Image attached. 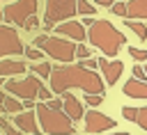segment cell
<instances>
[{"instance_id": "obj_1", "label": "cell", "mask_w": 147, "mask_h": 135, "mask_svg": "<svg viewBox=\"0 0 147 135\" xmlns=\"http://www.w3.org/2000/svg\"><path fill=\"white\" fill-rule=\"evenodd\" d=\"M51 92L64 94L69 89H83L85 94H103V80L83 64H60L51 71Z\"/></svg>"}, {"instance_id": "obj_2", "label": "cell", "mask_w": 147, "mask_h": 135, "mask_svg": "<svg viewBox=\"0 0 147 135\" xmlns=\"http://www.w3.org/2000/svg\"><path fill=\"white\" fill-rule=\"evenodd\" d=\"M87 41H90L94 48H99L103 55L113 57V55H117L119 48L126 43V37H124L110 21L96 18V21L87 27Z\"/></svg>"}, {"instance_id": "obj_3", "label": "cell", "mask_w": 147, "mask_h": 135, "mask_svg": "<svg viewBox=\"0 0 147 135\" xmlns=\"http://www.w3.org/2000/svg\"><path fill=\"white\" fill-rule=\"evenodd\" d=\"M34 110H37V121H39L41 133L46 135H74L76 133L74 121L64 110H53L46 105V101L37 103Z\"/></svg>"}, {"instance_id": "obj_4", "label": "cell", "mask_w": 147, "mask_h": 135, "mask_svg": "<svg viewBox=\"0 0 147 135\" xmlns=\"http://www.w3.org/2000/svg\"><path fill=\"white\" fill-rule=\"evenodd\" d=\"M5 92H9L11 96L28 101V98H39V101H51L53 92L46 89V85L39 80V76H25V78H11L5 80Z\"/></svg>"}, {"instance_id": "obj_5", "label": "cell", "mask_w": 147, "mask_h": 135, "mask_svg": "<svg viewBox=\"0 0 147 135\" xmlns=\"http://www.w3.org/2000/svg\"><path fill=\"white\" fill-rule=\"evenodd\" d=\"M34 46L44 50V55H51L55 62L60 64H71L76 57V41L67 39V37H34Z\"/></svg>"}, {"instance_id": "obj_6", "label": "cell", "mask_w": 147, "mask_h": 135, "mask_svg": "<svg viewBox=\"0 0 147 135\" xmlns=\"http://www.w3.org/2000/svg\"><path fill=\"white\" fill-rule=\"evenodd\" d=\"M78 0H46V14H44V30H53L57 23H64L67 18H74L78 14L76 7Z\"/></svg>"}, {"instance_id": "obj_7", "label": "cell", "mask_w": 147, "mask_h": 135, "mask_svg": "<svg viewBox=\"0 0 147 135\" xmlns=\"http://www.w3.org/2000/svg\"><path fill=\"white\" fill-rule=\"evenodd\" d=\"M37 9H39V0H14V2H7V7L2 9V14H5L7 23L23 27L25 21L37 14Z\"/></svg>"}, {"instance_id": "obj_8", "label": "cell", "mask_w": 147, "mask_h": 135, "mask_svg": "<svg viewBox=\"0 0 147 135\" xmlns=\"http://www.w3.org/2000/svg\"><path fill=\"white\" fill-rule=\"evenodd\" d=\"M21 53H25V48H23L18 32L9 25H0V57L21 55Z\"/></svg>"}, {"instance_id": "obj_9", "label": "cell", "mask_w": 147, "mask_h": 135, "mask_svg": "<svg viewBox=\"0 0 147 135\" xmlns=\"http://www.w3.org/2000/svg\"><path fill=\"white\" fill-rule=\"evenodd\" d=\"M115 119H110L108 114L99 112V110H87L85 112V130L87 133H103V130H110L115 128Z\"/></svg>"}, {"instance_id": "obj_10", "label": "cell", "mask_w": 147, "mask_h": 135, "mask_svg": "<svg viewBox=\"0 0 147 135\" xmlns=\"http://www.w3.org/2000/svg\"><path fill=\"white\" fill-rule=\"evenodd\" d=\"M55 32H57L60 37H67V39L76 41V43H83V41L87 39L85 25L78 23V21H74V18H69V21H64V23H57V25H55Z\"/></svg>"}, {"instance_id": "obj_11", "label": "cell", "mask_w": 147, "mask_h": 135, "mask_svg": "<svg viewBox=\"0 0 147 135\" xmlns=\"http://www.w3.org/2000/svg\"><path fill=\"white\" fill-rule=\"evenodd\" d=\"M14 124L21 133L25 135H39L41 128H39V121H37V112L34 110H28V112H18L14 117Z\"/></svg>"}, {"instance_id": "obj_12", "label": "cell", "mask_w": 147, "mask_h": 135, "mask_svg": "<svg viewBox=\"0 0 147 135\" xmlns=\"http://www.w3.org/2000/svg\"><path fill=\"white\" fill-rule=\"evenodd\" d=\"M99 69H101V73H103V78H106V82H108V85H115V82L119 80L122 71H124V64H122L119 59L101 57V59H99Z\"/></svg>"}, {"instance_id": "obj_13", "label": "cell", "mask_w": 147, "mask_h": 135, "mask_svg": "<svg viewBox=\"0 0 147 135\" xmlns=\"http://www.w3.org/2000/svg\"><path fill=\"white\" fill-rule=\"evenodd\" d=\"M62 110L71 117V121H78L85 117V110H83V103L71 94V92H64L62 94Z\"/></svg>"}, {"instance_id": "obj_14", "label": "cell", "mask_w": 147, "mask_h": 135, "mask_svg": "<svg viewBox=\"0 0 147 135\" xmlns=\"http://www.w3.org/2000/svg\"><path fill=\"white\" fill-rule=\"evenodd\" d=\"M122 92L129 98H145L147 101V80H138V78H129L122 87Z\"/></svg>"}, {"instance_id": "obj_15", "label": "cell", "mask_w": 147, "mask_h": 135, "mask_svg": "<svg viewBox=\"0 0 147 135\" xmlns=\"http://www.w3.org/2000/svg\"><path fill=\"white\" fill-rule=\"evenodd\" d=\"M25 73V62L23 59H0V76L2 78H14V76H21Z\"/></svg>"}, {"instance_id": "obj_16", "label": "cell", "mask_w": 147, "mask_h": 135, "mask_svg": "<svg viewBox=\"0 0 147 135\" xmlns=\"http://www.w3.org/2000/svg\"><path fill=\"white\" fill-rule=\"evenodd\" d=\"M126 18H147V0H129L126 2Z\"/></svg>"}, {"instance_id": "obj_17", "label": "cell", "mask_w": 147, "mask_h": 135, "mask_svg": "<svg viewBox=\"0 0 147 135\" xmlns=\"http://www.w3.org/2000/svg\"><path fill=\"white\" fill-rule=\"evenodd\" d=\"M124 25L140 39V41H147V25L142 21H131V18H124Z\"/></svg>"}, {"instance_id": "obj_18", "label": "cell", "mask_w": 147, "mask_h": 135, "mask_svg": "<svg viewBox=\"0 0 147 135\" xmlns=\"http://www.w3.org/2000/svg\"><path fill=\"white\" fill-rule=\"evenodd\" d=\"M2 110H5V112H9V114H18V110H23V101H21V98H16V96H5Z\"/></svg>"}, {"instance_id": "obj_19", "label": "cell", "mask_w": 147, "mask_h": 135, "mask_svg": "<svg viewBox=\"0 0 147 135\" xmlns=\"http://www.w3.org/2000/svg\"><path fill=\"white\" fill-rule=\"evenodd\" d=\"M51 71H53V66L48 62H34L32 64V73H37L39 78H51Z\"/></svg>"}, {"instance_id": "obj_20", "label": "cell", "mask_w": 147, "mask_h": 135, "mask_svg": "<svg viewBox=\"0 0 147 135\" xmlns=\"http://www.w3.org/2000/svg\"><path fill=\"white\" fill-rule=\"evenodd\" d=\"M76 7H78V14L80 16H94L96 14V5H92L90 0H78Z\"/></svg>"}, {"instance_id": "obj_21", "label": "cell", "mask_w": 147, "mask_h": 135, "mask_svg": "<svg viewBox=\"0 0 147 135\" xmlns=\"http://www.w3.org/2000/svg\"><path fill=\"white\" fill-rule=\"evenodd\" d=\"M25 57H28L30 62H41V57H44V50H41V48H37V46H32V48H25Z\"/></svg>"}, {"instance_id": "obj_22", "label": "cell", "mask_w": 147, "mask_h": 135, "mask_svg": "<svg viewBox=\"0 0 147 135\" xmlns=\"http://www.w3.org/2000/svg\"><path fill=\"white\" fill-rule=\"evenodd\" d=\"M129 55H131L136 62H147V50H145V48H133V46H129Z\"/></svg>"}, {"instance_id": "obj_23", "label": "cell", "mask_w": 147, "mask_h": 135, "mask_svg": "<svg viewBox=\"0 0 147 135\" xmlns=\"http://www.w3.org/2000/svg\"><path fill=\"white\" fill-rule=\"evenodd\" d=\"M103 103V94H85V105L90 108H96Z\"/></svg>"}, {"instance_id": "obj_24", "label": "cell", "mask_w": 147, "mask_h": 135, "mask_svg": "<svg viewBox=\"0 0 147 135\" xmlns=\"http://www.w3.org/2000/svg\"><path fill=\"white\" fill-rule=\"evenodd\" d=\"M136 124L147 130V108H138V112H136Z\"/></svg>"}, {"instance_id": "obj_25", "label": "cell", "mask_w": 147, "mask_h": 135, "mask_svg": "<svg viewBox=\"0 0 147 135\" xmlns=\"http://www.w3.org/2000/svg\"><path fill=\"white\" fill-rule=\"evenodd\" d=\"M76 57L78 59H87V57H92V53H90V48L85 43H76Z\"/></svg>"}, {"instance_id": "obj_26", "label": "cell", "mask_w": 147, "mask_h": 135, "mask_svg": "<svg viewBox=\"0 0 147 135\" xmlns=\"http://www.w3.org/2000/svg\"><path fill=\"white\" fill-rule=\"evenodd\" d=\"M0 128H2V133H5V135H21V130H18V128H11V126L7 124V119H5V117H0Z\"/></svg>"}, {"instance_id": "obj_27", "label": "cell", "mask_w": 147, "mask_h": 135, "mask_svg": "<svg viewBox=\"0 0 147 135\" xmlns=\"http://www.w3.org/2000/svg\"><path fill=\"white\" fill-rule=\"evenodd\" d=\"M110 11H113L115 16H124V18H126V2H115V5L110 7Z\"/></svg>"}, {"instance_id": "obj_28", "label": "cell", "mask_w": 147, "mask_h": 135, "mask_svg": "<svg viewBox=\"0 0 147 135\" xmlns=\"http://www.w3.org/2000/svg\"><path fill=\"white\" fill-rule=\"evenodd\" d=\"M136 112H138V108H122V117L124 119H129V121H136Z\"/></svg>"}, {"instance_id": "obj_29", "label": "cell", "mask_w": 147, "mask_h": 135, "mask_svg": "<svg viewBox=\"0 0 147 135\" xmlns=\"http://www.w3.org/2000/svg\"><path fill=\"white\" fill-rule=\"evenodd\" d=\"M80 64H83L85 69H92V71H94V69L99 66V59H94V57H87V59H80Z\"/></svg>"}, {"instance_id": "obj_30", "label": "cell", "mask_w": 147, "mask_h": 135, "mask_svg": "<svg viewBox=\"0 0 147 135\" xmlns=\"http://www.w3.org/2000/svg\"><path fill=\"white\" fill-rule=\"evenodd\" d=\"M133 78H138V80H147V73H145V69H142L140 64L133 66Z\"/></svg>"}, {"instance_id": "obj_31", "label": "cell", "mask_w": 147, "mask_h": 135, "mask_svg": "<svg viewBox=\"0 0 147 135\" xmlns=\"http://www.w3.org/2000/svg\"><path fill=\"white\" fill-rule=\"evenodd\" d=\"M23 27H25V30H34V27H39V18H37V16H30V18L25 21Z\"/></svg>"}, {"instance_id": "obj_32", "label": "cell", "mask_w": 147, "mask_h": 135, "mask_svg": "<svg viewBox=\"0 0 147 135\" xmlns=\"http://www.w3.org/2000/svg\"><path fill=\"white\" fill-rule=\"evenodd\" d=\"M46 105L53 108V110H62V101L60 98H51V101H46Z\"/></svg>"}, {"instance_id": "obj_33", "label": "cell", "mask_w": 147, "mask_h": 135, "mask_svg": "<svg viewBox=\"0 0 147 135\" xmlns=\"http://www.w3.org/2000/svg\"><path fill=\"white\" fill-rule=\"evenodd\" d=\"M96 5H99V7H108V9H110V7L115 5V0H96Z\"/></svg>"}, {"instance_id": "obj_34", "label": "cell", "mask_w": 147, "mask_h": 135, "mask_svg": "<svg viewBox=\"0 0 147 135\" xmlns=\"http://www.w3.org/2000/svg\"><path fill=\"white\" fill-rule=\"evenodd\" d=\"M94 21H96V18H92V16H85V18H83V25H87V27H90Z\"/></svg>"}, {"instance_id": "obj_35", "label": "cell", "mask_w": 147, "mask_h": 135, "mask_svg": "<svg viewBox=\"0 0 147 135\" xmlns=\"http://www.w3.org/2000/svg\"><path fill=\"white\" fill-rule=\"evenodd\" d=\"M5 96H7V94H5V92H0V110H2V103H5Z\"/></svg>"}, {"instance_id": "obj_36", "label": "cell", "mask_w": 147, "mask_h": 135, "mask_svg": "<svg viewBox=\"0 0 147 135\" xmlns=\"http://www.w3.org/2000/svg\"><path fill=\"white\" fill-rule=\"evenodd\" d=\"M113 135H129V133H124V130H119V133H113Z\"/></svg>"}, {"instance_id": "obj_37", "label": "cell", "mask_w": 147, "mask_h": 135, "mask_svg": "<svg viewBox=\"0 0 147 135\" xmlns=\"http://www.w3.org/2000/svg\"><path fill=\"white\" fill-rule=\"evenodd\" d=\"M0 87H5V78L2 76H0Z\"/></svg>"}, {"instance_id": "obj_38", "label": "cell", "mask_w": 147, "mask_h": 135, "mask_svg": "<svg viewBox=\"0 0 147 135\" xmlns=\"http://www.w3.org/2000/svg\"><path fill=\"white\" fill-rule=\"evenodd\" d=\"M0 21H5V14H2V9H0Z\"/></svg>"}, {"instance_id": "obj_39", "label": "cell", "mask_w": 147, "mask_h": 135, "mask_svg": "<svg viewBox=\"0 0 147 135\" xmlns=\"http://www.w3.org/2000/svg\"><path fill=\"white\" fill-rule=\"evenodd\" d=\"M145 73H147V69H145Z\"/></svg>"}]
</instances>
